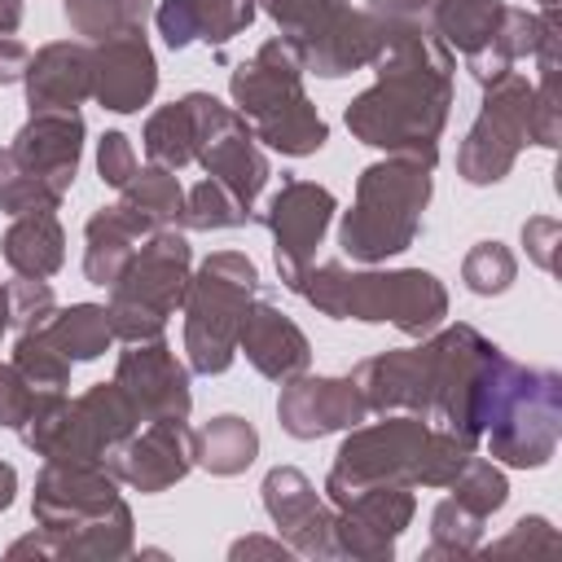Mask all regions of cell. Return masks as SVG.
<instances>
[{"mask_svg":"<svg viewBox=\"0 0 562 562\" xmlns=\"http://www.w3.org/2000/svg\"><path fill=\"white\" fill-rule=\"evenodd\" d=\"M562 544V536H558V527L549 522V518H540V514H527V518H518L501 540H492V544H479L474 553H553Z\"/></svg>","mask_w":562,"mask_h":562,"instance_id":"obj_45","label":"cell"},{"mask_svg":"<svg viewBox=\"0 0 562 562\" xmlns=\"http://www.w3.org/2000/svg\"><path fill=\"white\" fill-rule=\"evenodd\" d=\"M193 465L198 461H193L189 422H145L105 457V470L140 496H158L176 487Z\"/></svg>","mask_w":562,"mask_h":562,"instance_id":"obj_17","label":"cell"},{"mask_svg":"<svg viewBox=\"0 0 562 562\" xmlns=\"http://www.w3.org/2000/svg\"><path fill=\"white\" fill-rule=\"evenodd\" d=\"M61 18H66L70 35L97 44L119 31L145 26L154 18V4L149 0H61Z\"/></svg>","mask_w":562,"mask_h":562,"instance_id":"obj_34","label":"cell"},{"mask_svg":"<svg viewBox=\"0 0 562 562\" xmlns=\"http://www.w3.org/2000/svg\"><path fill=\"white\" fill-rule=\"evenodd\" d=\"M193 97V114H198V145H193V162H202V171L220 184H228L250 211L272 176L268 154L259 149L250 123L224 105L211 92H189Z\"/></svg>","mask_w":562,"mask_h":562,"instance_id":"obj_12","label":"cell"},{"mask_svg":"<svg viewBox=\"0 0 562 562\" xmlns=\"http://www.w3.org/2000/svg\"><path fill=\"white\" fill-rule=\"evenodd\" d=\"M369 417L364 395L351 378H329V373H299L281 382L277 395V422L290 439H325L338 430H351Z\"/></svg>","mask_w":562,"mask_h":562,"instance_id":"obj_19","label":"cell"},{"mask_svg":"<svg viewBox=\"0 0 562 562\" xmlns=\"http://www.w3.org/2000/svg\"><path fill=\"white\" fill-rule=\"evenodd\" d=\"M136 549L132 509L127 501H114L105 514L79 522V527H35L31 536L13 540L4 558H88V562H119Z\"/></svg>","mask_w":562,"mask_h":562,"instance_id":"obj_22","label":"cell"},{"mask_svg":"<svg viewBox=\"0 0 562 562\" xmlns=\"http://www.w3.org/2000/svg\"><path fill=\"white\" fill-rule=\"evenodd\" d=\"M514 277H518V259H514V250L505 246V241H474L470 250H465V259H461V281H465V290L470 294H479V299H492V294H505L509 285H514Z\"/></svg>","mask_w":562,"mask_h":562,"instance_id":"obj_39","label":"cell"},{"mask_svg":"<svg viewBox=\"0 0 562 562\" xmlns=\"http://www.w3.org/2000/svg\"><path fill=\"white\" fill-rule=\"evenodd\" d=\"M558 237H562V224L553 215H531L522 224V246H527V259L540 268V272H553V250H558Z\"/></svg>","mask_w":562,"mask_h":562,"instance_id":"obj_48","label":"cell"},{"mask_svg":"<svg viewBox=\"0 0 562 562\" xmlns=\"http://www.w3.org/2000/svg\"><path fill=\"white\" fill-rule=\"evenodd\" d=\"M114 501L123 496L105 461H44V470L35 474L31 514L35 527H79L105 514Z\"/></svg>","mask_w":562,"mask_h":562,"instance_id":"obj_20","label":"cell"},{"mask_svg":"<svg viewBox=\"0 0 562 562\" xmlns=\"http://www.w3.org/2000/svg\"><path fill=\"white\" fill-rule=\"evenodd\" d=\"M536 48H540V13H531V9H509V4H505V13H501V22H496L492 40H487L479 53L465 57V70H470V79L483 88V83L501 79L505 70H514V61L536 57Z\"/></svg>","mask_w":562,"mask_h":562,"instance_id":"obj_29","label":"cell"},{"mask_svg":"<svg viewBox=\"0 0 562 562\" xmlns=\"http://www.w3.org/2000/svg\"><path fill=\"white\" fill-rule=\"evenodd\" d=\"M334 211H338V198L325 184L299 180V176H285L281 189L268 198L259 220L272 233V259H277V277L285 290L299 294L307 268L316 263V246L329 233Z\"/></svg>","mask_w":562,"mask_h":562,"instance_id":"obj_13","label":"cell"},{"mask_svg":"<svg viewBox=\"0 0 562 562\" xmlns=\"http://www.w3.org/2000/svg\"><path fill=\"white\" fill-rule=\"evenodd\" d=\"M26 66H31V48L18 35H0V88L22 83Z\"/></svg>","mask_w":562,"mask_h":562,"instance_id":"obj_50","label":"cell"},{"mask_svg":"<svg viewBox=\"0 0 562 562\" xmlns=\"http://www.w3.org/2000/svg\"><path fill=\"white\" fill-rule=\"evenodd\" d=\"M417 514V496L404 483H373L334 505V549L338 558L386 562L395 540L408 531Z\"/></svg>","mask_w":562,"mask_h":562,"instance_id":"obj_14","label":"cell"},{"mask_svg":"<svg viewBox=\"0 0 562 562\" xmlns=\"http://www.w3.org/2000/svg\"><path fill=\"white\" fill-rule=\"evenodd\" d=\"M549 4H558V0H540V9H549Z\"/></svg>","mask_w":562,"mask_h":562,"instance_id":"obj_56","label":"cell"},{"mask_svg":"<svg viewBox=\"0 0 562 562\" xmlns=\"http://www.w3.org/2000/svg\"><path fill=\"white\" fill-rule=\"evenodd\" d=\"M255 457H259V430L241 413H215L193 430V461L215 479L246 474Z\"/></svg>","mask_w":562,"mask_h":562,"instance_id":"obj_28","label":"cell"},{"mask_svg":"<svg viewBox=\"0 0 562 562\" xmlns=\"http://www.w3.org/2000/svg\"><path fill=\"white\" fill-rule=\"evenodd\" d=\"M527 145H531V79L505 70L501 79L483 83L479 114L465 140L457 145V176L474 189L501 184Z\"/></svg>","mask_w":562,"mask_h":562,"instance_id":"obj_10","label":"cell"},{"mask_svg":"<svg viewBox=\"0 0 562 562\" xmlns=\"http://www.w3.org/2000/svg\"><path fill=\"white\" fill-rule=\"evenodd\" d=\"M373 70L378 79L342 110L347 132L369 149L404 154L435 167L439 136L452 110L457 53L430 31H391Z\"/></svg>","mask_w":562,"mask_h":562,"instance_id":"obj_1","label":"cell"},{"mask_svg":"<svg viewBox=\"0 0 562 562\" xmlns=\"http://www.w3.org/2000/svg\"><path fill=\"white\" fill-rule=\"evenodd\" d=\"M189 13L198 26V40L211 48H224L233 35H241L255 22L259 0H189Z\"/></svg>","mask_w":562,"mask_h":562,"instance_id":"obj_42","label":"cell"},{"mask_svg":"<svg viewBox=\"0 0 562 562\" xmlns=\"http://www.w3.org/2000/svg\"><path fill=\"white\" fill-rule=\"evenodd\" d=\"M0 255L13 268V277H57L66 263V228L57 220V211H26L13 215L4 237H0Z\"/></svg>","mask_w":562,"mask_h":562,"instance_id":"obj_27","label":"cell"},{"mask_svg":"<svg viewBox=\"0 0 562 562\" xmlns=\"http://www.w3.org/2000/svg\"><path fill=\"white\" fill-rule=\"evenodd\" d=\"M57 312V294L44 277H13L9 281V325L22 329H44Z\"/></svg>","mask_w":562,"mask_h":562,"instance_id":"obj_44","label":"cell"},{"mask_svg":"<svg viewBox=\"0 0 562 562\" xmlns=\"http://www.w3.org/2000/svg\"><path fill=\"white\" fill-rule=\"evenodd\" d=\"M140 426L123 386L97 382L83 395L40 391L31 417L22 422V443L44 461H105L132 430Z\"/></svg>","mask_w":562,"mask_h":562,"instance_id":"obj_6","label":"cell"},{"mask_svg":"<svg viewBox=\"0 0 562 562\" xmlns=\"http://www.w3.org/2000/svg\"><path fill=\"white\" fill-rule=\"evenodd\" d=\"M26 18V0H0V35H13Z\"/></svg>","mask_w":562,"mask_h":562,"instance_id":"obj_52","label":"cell"},{"mask_svg":"<svg viewBox=\"0 0 562 562\" xmlns=\"http://www.w3.org/2000/svg\"><path fill=\"white\" fill-rule=\"evenodd\" d=\"M263 514L272 518L277 536L299 558H338L334 549V505L312 487V479L294 465H272L259 483Z\"/></svg>","mask_w":562,"mask_h":562,"instance_id":"obj_16","label":"cell"},{"mask_svg":"<svg viewBox=\"0 0 562 562\" xmlns=\"http://www.w3.org/2000/svg\"><path fill=\"white\" fill-rule=\"evenodd\" d=\"M259 9L277 22V31L294 48H303V44H312L347 9V0H259Z\"/></svg>","mask_w":562,"mask_h":562,"instance_id":"obj_40","label":"cell"},{"mask_svg":"<svg viewBox=\"0 0 562 562\" xmlns=\"http://www.w3.org/2000/svg\"><path fill=\"white\" fill-rule=\"evenodd\" d=\"M255 220V211L228 189V184H220V180H198L189 193H184V215H180V224L184 228H198V233H215V228H241V224H250Z\"/></svg>","mask_w":562,"mask_h":562,"instance_id":"obj_36","label":"cell"},{"mask_svg":"<svg viewBox=\"0 0 562 562\" xmlns=\"http://www.w3.org/2000/svg\"><path fill=\"white\" fill-rule=\"evenodd\" d=\"M474 448H479L474 439H465V435H457L448 426H430V435L422 443V457H417L413 487H448L465 470V461L474 457Z\"/></svg>","mask_w":562,"mask_h":562,"instance_id":"obj_38","label":"cell"},{"mask_svg":"<svg viewBox=\"0 0 562 562\" xmlns=\"http://www.w3.org/2000/svg\"><path fill=\"white\" fill-rule=\"evenodd\" d=\"M483 435L496 465L509 470L549 465L562 439V373L514 360Z\"/></svg>","mask_w":562,"mask_h":562,"instance_id":"obj_8","label":"cell"},{"mask_svg":"<svg viewBox=\"0 0 562 562\" xmlns=\"http://www.w3.org/2000/svg\"><path fill=\"white\" fill-rule=\"evenodd\" d=\"M26 105L35 110H79L92 97V44L88 40H53L31 53L22 75Z\"/></svg>","mask_w":562,"mask_h":562,"instance_id":"obj_25","label":"cell"},{"mask_svg":"<svg viewBox=\"0 0 562 562\" xmlns=\"http://www.w3.org/2000/svg\"><path fill=\"white\" fill-rule=\"evenodd\" d=\"M140 145H145V158L158 162V167H189L193 162V145H198V114H193V97L184 92L180 101L171 105H158L149 119H145V132H140Z\"/></svg>","mask_w":562,"mask_h":562,"instance_id":"obj_31","label":"cell"},{"mask_svg":"<svg viewBox=\"0 0 562 562\" xmlns=\"http://www.w3.org/2000/svg\"><path fill=\"white\" fill-rule=\"evenodd\" d=\"M483 531H487V518L465 509L457 496H443L430 514V544L422 549L426 562H439V558H470L479 544H483Z\"/></svg>","mask_w":562,"mask_h":562,"instance_id":"obj_35","label":"cell"},{"mask_svg":"<svg viewBox=\"0 0 562 562\" xmlns=\"http://www.w3.org/2000/svg\"><path fill=\"white\" fill-rule=\"evenodd\" d=\"M430 171L435 167L404 154H386L369 162L356 176L351 211H342V224H338L342 255H351L356 263H386L404 255L417 241L430 193H435Z\"/></svg>","mask_w":562,"mask_h":562,"instance_id":"obj_4","label":"cell"},{"mask_svg":"<svg viewBox=\"0 0 562 562\" xmlns=\"http://www.w3.org/2000/svg\"><path fill=\"white\" fill-rule=\"evenodd\" d=\"M158 92V57L145 40V26L119 31L92 44V101L114 114H136Z\"/></svg>","mask_w":562,"mask_h":562,"instance_id":"obj_21","label":"cell"},{"mask_svg":"<svg viewBox=\"0 0 562 562\" xmlns=\"http://www.w3.org/2000/svg\"><path fill=\"white\" fill-rule=\"evenodd\" d=\"M193 272V246L180 228H158L149 233L136 255L127 259L123 277L110 285V325L114 338L123 342H149L162 338L167 321L184 303V285Z\"/></svg>","mask_w":562,"mask_h":562,"instance_id":"obj_7","label":"cell"},{"mask_svg":"<svg viewBox=\"0 0 562 562\" xmlns=\"http://www.w3.org/2000/svg\"><path fill=\"white\" fill-rule=\"evenodd\" d=\"M44 334L70 356V364L97 360L114 342V325H110L105 303H70V307H57L53 321L44 325Z\"/></svg>","mask_w":562,"mask_h":562,"instance_id":"obj_33","label":"cell"},{"mask_svg":"<svg viewBox=\"0 0 562 562\" xmlns=\"http://www.w3.org/2000/svg\"><path fill=\"white\" fill-rule=\"evenodd\" d=\"M13 496H18V470L9 461H0V514L13 505Z\"/></svg>","mask_w":562,"mask_h":562,"instance_id":"obj_53","label":"cell"},{"mask_svg":"<svg viewBox=\"0 0 562 562\" xmlns=\"http://www.w3.org/2000/svg\"><path fill=\"white\" fill-rule=\"evenodd\" d=\"M9 334V285L0 281V338Z\"/></svg>","mask_w":562,"mask_h":562,"instance_id":"obj_55","label":"cell"},{"mask_svg":"<svg viewBox=\"0 0 562 562\" xmlns=\"http://www.w3.org/2000/svg\"><path fill=\"white\" fill-rule=\"evenodd\" d=\"M448 487H452V496H457L465 509H474V514H483V518H492V514L509 501V479H505V470H501L496 461H487V457H470L465 470H461Z\"/></svg>","mask_w":562,"mask_h":562,"instance_id":"obj_41","label":"cell"},{"mask_svg":"<svg viewBox=\"0 0 562 562\" xmlns=\"http://www.w3.org/2000/svg\"><path fill=\"white\" fill-rule=\"evenodd\" d=\"M391 31L378 13L369 9H342L312 44H303V70L307 75H321V79H342L351 70H364L378 61V53L386 48Z\"/></svg>","mask_w":562,"mask_h":562,"instance_id":"obj_24","label":"cell"},{"mask_svg":"<svg viewBox=\"0 0 562 562\" xmlns=\"http://www.w3.org/2000/svg\"><path fill=\"white\" fill-rule=\"evenodd\" d=\"M303 75H307L303 53L285 35L263 40L228 75L233 110L250 123L259 145L285 154V158H307L329 140V123L303 92Z\"/></svg>","mask_w":562,"mask_h":562,"instance_id":"obj_3","label":"cell"},{"mask_svg":"<svg viewBox=\"0 0 562 562\" xmlns=\"http://www.w3.org/2000/svg\"><path fill=\"white\" fill-rule=\"evenodd\" d=\"M237 351L268 382H290V378L307 373V364H312L307 334L268 299H255L246 307V321H241V334H237Z\"/></svg>","mask_w":562,"mask_h":562,"instance_id":"obj_23","label":"cell"},{"mask_svg":"<svg viewBox=\"0 0 562 562\" xmlns=\"http://www.w3.org/2000/svg\"><path fill=\"white\" fill-rule=\"evenodd\" d=\"M189 360H180L162 338L127 342V351H119L114 360V382L123 386L140 422H189Z\"/></svg>","mask_w":562,"mask_h":562,"instance_id":"obj_15","label":"cell"},{"mask_svg":"<svg viewBox=\"0 0 562 562\" xmlns=\"http://www.w3.org/2000/svg\"><path fill=\"white\" fill-rule=\"evenodd\" d=\"M255 294H259V268L241 250H215L189 272L180 312H184V360L193 373L202 378L228 373Z\"/></svg>","mask_w":562,"mask_h":562,"instance_id":"obj_5","label":"cell"},{"mask_svg":"<svg viewBox=\"0 0 562 562\" xmlns=\"http://www.w3.org/2000/svg\"><path fill=\"white\" fill-rule=\"evenodd\" d=\"M154 22H158V35L167 40V48H189V44L198 40V26H193V13H189V0H158Z\"/></svg>","mask_w":562,"mask_h":562,"instance_id":"obj_49","label":"cell"},{"mask_svg":"<svg viewBox=\"0 0 562 562\" xmlns=\"http://www.w3.org/2000/svg\"><path fill=\"white\" fill-rule=\"evenodd\" d=\"M13 176H18V162H13V154H9V145L0 149V193L13 184Z\"/></svg>","mask_w":562,"mask_h":562,"instance_id":"obj_54","label":"cell"},{"mask_svg":"<svg viewBox=\"0 0 562 562\" xmlns=\"http://www.w3.org/2000/svg\"><path fill=\"white\" fill-rule=\"evenodd\" d=\"M426 435H430V422L413 417V413H382V422L351 426L334 452L329 474H325V501L338 505L342 496L373 487V483L413 487Z\"/></svg>","mask_w":562,"mask_h":562,"instance_id":"obj_11","label":"cell"},{"mask_svg":"<svg viewBox=\"0 0 562 562\" xmlns=\"http://www.w3.org/2000/svg\"><path fill=\"white\" fill-rule=\"evenodd\" d=\"M35 386L18 373V364H0V430H22V422L35 408Z\"/></svg>","mask_w":562,"mask_h":562,"instance_id":"obj_47","label":"cell"},{"mask_svg":"<svg viewBox=\"0 0 562 562\" xmlns=\"http://www.w3.org/2000/svg\"><path fill=\"white\" fill-rule=\"evenodd\" d=\"M154 228L127 211L123 202H110V206H97L83 224V277L92 285H114L127 268V259L136 255V246L149 237Z\"/></svg>","mask_w":562,"mask_h":562,"instance_id":"obj_26","label":"cell"},{"mask_svg":"<svg viewBox=\"0 0 562 562\" xmlns=\"http://www.w3.org/2000/svg\"><path fill=\"white\" fill-rule=\"evenodd\" d=\"M299 294L329 321L395 325L408 338H426L448 316V290L426 268H347L338 259L312 263Z\"/></svg>","mask_w":562,"mask_h":562,"instance_id":"obj_2","label":"cell"},{"mask_svg":"<svg viewBox=\"0 0 562 562\" xmlns=\"http://www.w3.org/2000/svg\"><path fill=\"white\" fill-rule=\"evenodd\" d=\"M119 193H123L119 202L127 211H136L154 233L158 228H176L180 215H184V184H180V176L171 167L145 162V167H136V176Z\"/></svg>","mask_w":562,"mask_h":562,"instance_id":"obj_32","label":"cell"},{"mask_svg":"<svg viewBox=\"0 0 562 562\" xmlns=\"http://www.w3.org/2000/svg\"><path fill=\"white\" fill-rule=\"evenodd\" d=\"M13 364L35 391H66L70 386V356L44 334V329H22L13 342Z\"/></svg>","mask_w":562,"mask_h":562,"instance_id":"obj_37","label":"cell"},{"mask_svg":"<svg viewBox=\"0 0 562 562\" xmlns=\"http://www.w3.org/2000/svg\"><path fill=\"white\" fill-rule=\"evenodd\" d=\"M501 13H505V0H430L426 31L439 35L452 53L470 57L492 40Z\"/></svg>","mask_w":562,"mask_h":562,"instance_id":"obj_30","label":"cell"},{"mask_svg":"<svg viewBox=\"0 0 562 562\" xmlns=\"http://www.w3.org/2000/svg\"><path fill=\"white\" fill-rule=\"evenodd\" d=\"M136 149H132V136L127 132H105L97 140V171H101V184L110 189H123L132 176H136Z\"/></svg>","mask_w":562,"mask_h":562,"instance_id":"obj_46","label":"cell"},{"mask_svg":"<svg viewBox=\"0 0 562 562\" xmlns=\"http://www.w3.org/2000/svg\"><path fill=\"white\" fill-rule=\"evenodd\" d=\"M562 70L544 66L540 83H531V145L540 149H558L562 140Z\"/></svg>","mask_w":562,"mask_h":562,"instance_id":"obj_43","label":"cell"},{"mask_svg":"<svg viewBox=\"0 0 562 562\" xmlns=\"http://www.w3.org/2000/svg\"><path fill=\"white\" fill-rule=\"evenodd\" d=\"M83 136H88V127H83L79 110H35L9 145L18 176L0 193V211L9 220L26 215V211H57L79 176Z\"/></svg>","mask_w":562,"mask_h":562,"instance_id":"obj_9","label":"cell"},{"mask_svg":"<svg viewBox=\"0 0 562 562\" xmlns=\"http://www.w3.org/2000/svg\"><path fill=\"white\" fill-rule=\"evenodd\" d=\"M228 558H233V562H237V558H281V562H285V558H294V549H290L281 536H277V540H268V536H241V540L228 544Z\"/></svg>","mask_w":562,"mask_h":562,"instance_id":"obj_51","label":"cell"},{"mask_svg":"<svg viewBox=\"0 0 562 562\" xmlns=\"http://www.w3.org/2000/svg\"><path fill=\"white\" fill-rule=\"evenodd\" d=\"M351 382L360 386L369 413L430 417V391H435V342H430V334L417 347H391V351L364 356L356 364Z\"/></svg>","mask_w":562,"mask_h":562,"instance_id":"obj_18","label":"cell"}]
</instances>
